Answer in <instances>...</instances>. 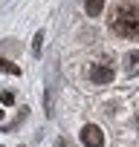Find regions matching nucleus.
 <instances>
[{"mask_svg":"<svg viewBox=\"0 0 139 147\" xmlns=\"http://www.w3.org/2000/svg\"><path fill=\"white\" fill-rule=\"evenodd\" d=\"M102 9H104V0H84V12H87L90 18H96Z\"/></svg>","mask_w":139,"mask_h":147,"instance_id":"5","label":"nucleus"},{"mask_svg":"<svg viewBox=\"0 0 139 147\" xmlns=\"http://www.w3.org/2000/svg\"><path fill=\"white\" fill-rule=\"evenodd\" d=\"M110 29L119 38H139V6L119 3L110 12Z\"/></svg>","mask_w":139,"mask_h":147,"instance_id":"1","label":"nucleus"},{"mask_svg":"<svg viewBox=\"0 0 139 147\" xmlns=\"http://www.w3.org/2000/svg\"><path fill=\"white\" fill-rule=\"evenodd\" d=\"M136 127H139V115H136Z\"/></svg>","mask_w":139,"mask_h":147,"instance_id":"10","label":"nucleus"},{"mask_svg":"<svg viewBox=\"0 0 139 147\" xmlns=\"http://www.w3.org/2000/svg\"><path fill=\"white\" fill-rule=\"evenodd\" d=\"M90 81H93V84H110V81H113V69H110L107 63H93Z\"/></svg>","mask_w":139,"mask_h":147,"instance_id":"3","label":"nucleus"},{"mask_svg":"<svg viewBox=\"0 0 139 147\" xmlns=\"http://www.w3.org/2000/svg\"><path fill=\"white\" fill-rule=\"evenodd\" d=\"M125 72L127 75H136L139 72V52H127L125 55Z\"/></svg>","mask_w":139,"mask_h":147,"instance_id":"4","label":"nucleus"},{"mask_svg":"<svg viewBox=\"0 0 139 147\" xmlns=\"http://www.w3.org/2000/svg\"><path fill=\"white\" fill-rule=\"evenodd\" d=\"M58 147H73V144H70L67 138H58Z\"/></svg>","mask_w":139,"mask_h":147,"instance_id":"9","label":"nucleus"},{"mask_svg":"<svg viewBox=\"0 0 139 147\" xmlns=\"http://www.w3.org/2000/svg\"><path fill=\"white\" fill-rule=\"evenodd\" d=\"M0 101H3V104H12V101H15V95H12V92H3V95H0Z\"/></svg>","mask_w":139,"mask_h":147,"instance_id":"8","label":"nucleus"},{"mask_svg":"<svg viewBox=\"0 0 139 147\" xmlns=\"http://www.w3.org/2000/svg\"><path fill=\"white\" fill-rule=\"evenodd\" d=\"M0 115H3V110H0Z\"/></svg>","mask_w":139,"mask_h":147,"instance_id":"11","label":"nucleus"},{"mask_svg":"<svg viewBox=\"0 0 139 147\" xmlns=\"http://www.w3.org/2000/svg\"><path fill=\"white\" fill-rule=\"evenodd\" d=\"M81 141H84V147H104V133H102L96 124H84Z\"/></svg>","mask_w":139,"mask_h":147,"instance_id":"2","label":"nucleus"},{"mask_svg":"<svg viewBox=\"0 0 139 147\" xmlns=\"http://www.w3.org/2000/svg\"><path fill=\"white\" fill-rule=\"evenodd\" d=\"M41 40H44V35L38 32V35H35V43H32V52H35V55H41Z\"/></svg>","mask_w":139,"mask_h":147,"instance_id":"7","label":"nucleus"},{"mask_svg":"<svg viewBox=\"0 0 139 147\" xmlns=\"http://www.w3.org/2000/svg\"><path fill=\"white\" fill-rule=\"evenodd\" d=\"M0 69L9 72V75H20V66H15V63H12V61H6V58H0Z\"/></svg>","mask_w":139,"mask_h":147,"instance_id":"6","label":"nucleus"}]
</instances>
